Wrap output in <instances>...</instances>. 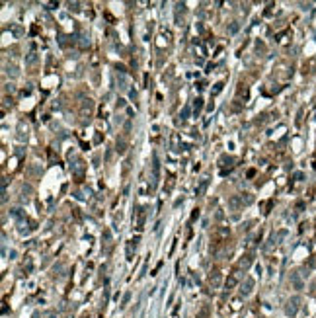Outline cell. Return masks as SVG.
<instances>
[{"label":"cell","instance_id":"cell-1","mask_svg":"<svg viewBox=\"0 0 316 318\" xmlns=\"http://www.w3.org/2000/svg\"><path fill=\"white\" fill-rule=\"evenodd\" d=\"M301 308V297H291L289 301H287V306H285V312L289 316H295L297 312H299Z\"/></svg>","mask_w":316,"mask_h":318},{"label":"cell","instance_id":"cell-2","mask_svg":"<svg viewBox=\"0 0 316 318\" xmlns=\"http://www.w3.org/2000/svg\"><path fill=\"white\" fill-rule=\"evenodd\" d=\"M84 168H86V166H84V162H82V160H76V162H74V164L70 166V172H72V176L76 178L78 181H80L82 178H84Z\"/></svg>","mask_w":316,"mask_h":318},{"label":"cell","instance_id":"cell-3","mask_svg":"<svg viewBox=\"0 0 316 318\" xmlns=\"http://www.w3.org/2000/svg\"><path fill=\"white\" fill-rule=\"evenodd\" d=\"M252 289H254V279L252 277H246L244 283H242V287H240V295H242V297H248V295L252 293Z\"/></svg>","mask_w":316,"mask_h":318},{"label":"cell","instance_id":"cell-4","mask_svg":"<svg viewBox=\"0 0 316 318\" xmlns=\"http://www.w3.org/2000/svg\"><path fill=\"white\" fill-rule=\"evenodd\" d=\"M221 283H222V277H221V271H211V275H209V285H211L213 289H217V287H221Z\"/></svg>","mask_w":316,"mask_h":318},{"label":"cell","instance_id":"cell-5","mask_svg":"<svg viewBox=\"0 0 316 318\" xmlns=\"http://www.w3.org/2000/svg\"><path fill=\"white\" fill-rule=\"evenodd\" d=\"M238 281H240V271H234V273L230 275L228 279H226V289H232V287H236V285H238Z\"/></svg>","mask_w":316,"mask_h":318},{"label":"cell","instance_id":"cell-6","mask_svg":"<svg viewBox=\"0 0 316 318\" xmlns=\"http://www.w3.org/2000/svg\"><path fill=\"white\" fill-rule=\"evenodd\" d=\"M242 205H244V203H242V197H238V195H232V197L228 199V207L234 209V211H236V209H240Z\"/></svg>","mask_w":316,"mask_h":318},{"label":"cell","instance_id":"cell-7","mask_svg":"<svg viewBox=\"0 0 316 318\" xmlns=\"http://www.w3.org/2000/svg\"><path fill=\"white\" fill-rule=\"evenodd\" d=\"M252 261H254V256L252 254H246L242 260H240V268L242 269H248L250 265H252Z\"/></svg>","mask_w":316,"mask_h":318},{"label":"cell","instance_id":"cell-8","mask_svg":"<svg viewBox=\"0 0 316 318\" xmlns=\"http://www.w3.org/2000/svg\"><path fill=\"white\" fill-rule=\"evenodd\" d=\"M137 242H139V236L133 238V240L127 244V260H133V250L137 248Z\"/></svg>","mask_w":316,"mask_h":318},{"label":"cell","instance_id":"cell-9","mask_svg":"<svg viewBox=\"0 0 316 318\" xmlns=\"http://www.w3.org/2000/svg\"><path fill=\"white\" fill-rule=\"evenodd\" d=\"M291 283H293V287H295V289H303L304 287V283H303V279L299 277V273H293L291 275Z\"/></svg>","mask_w":316,"mask_h":318},{"label":"cell","instance_id":"cell-10","mask_svg":"<svg viewBox=\"0 0 316 318\" xmlns=\"http://www.w3.org/2000/svg\"><path fill=\"white\" fill-rule=\"evenodd\" d=\"M158 174H160V162H158V158L154 156V164H152V178H154V184L158 180Z\"/></svg>","mask_w":316,"mask_h":318},{"label":"cell","instance_id":"cell-11","mask_svg":"<svg viewBox=\"0 0 316 318\" xmlns=\"http://www.w3.org/2000/svg\"><path fill=\"white\" fill-rule=\"evenodd\" d=\"M145 217H146V207H143L141 213H139V221H137V226H139V228L145 226Z\"/></svg>","mask_w":316,"mask_h":318},{"label":"cell","instance_id":"cell-12","mask_svg":"<svg viewBox=\"0 0 316 318\" xmlns=\"http://www.w3.org/2000/svg\"><path fill=\"white\" fill-rule=\"evenodd\" d=\"M115 150H117L119 154H123L125 150H127V141H125V139H121V141H117V144H115Z\"/></svg>","mask_w":316,"mask_h":318},{"label":"cell","instance_id":"cell-13","mask_svg":"<svg viewBox=\"0 0 316 318\" xmlns=\"http://www.w3.org/2000/svg\"><path fill=\"white\" fill-rule=\"evenodd\" d=\"M207 185H209V180H201V184H199V188H197V191H195V193H197V195H203V193H205V189H207Z\"/></svg>","mask_w":316,"mask_h":318},{"label":"cell","instance_id":"cell-14","mask_svg":"<svg viewBox=\"0 0 316 318\" xmlns=\"http://www.w3.org/2000/svg\"><path fill=\"white\" fill-rule=\"evenodd\" d=\"M201 109H203V100H201V98H197V100H195V104H193V113L197 115Z\"/></svg>","mask_w":316,"mask_h":318},{"label":"cell","instance_id":"cell-15","mask_svg":"<svg viewBox=\"0 0 316 318\" xmlns=\"http://www.w3.org/2000/svg\"><path fill=\"white\" fill-rule=\"evenodd\" d=\"M10 215H12V217H14V219H24V217H26V215H24V211H22V209H20V207H16V209H12V211H10Z\"/></svg>","mask_w":316,"mask_h":318},{"label":"cell","instance_id":"cell-16","mask_svg":"<svg viewBox=\"0 0 316 318\" xmlns=\"http://www.w3.org/2000/svg\"><path fill=\"white\" fill-rule=\"evenodd\" d=\"M31 191H33V189H31V185L24 184V188H22V193H24V195H22V199H26V201H27V197H29V193H31Z\"/></svg>","mask_w":316,"mask_h":318},{"label":"cell","instance_id":"cell-17","mask_svg":"<svg viewBox=\"0 0 316 318\" xmlns=\"http://www.w3.org/2000/svg\"><path fill=\"white\" fill-rule=\"evenodd\" d=\"M35 63H37V55L35 53H29V55H27V59H26V64H29V67H31V64H35Z\"/></svg>","mask_w":316,"mask_h":318},{"label":"cell","instance_id":"cell-18","mask_svg":"<svg viewBox=\"0 0 316 318\" xmlns=\"http://www.w3.org/2000/svg\"><path fill=\"white\" fill-rule=\"evenodd\" d=\"M178 141H180V139H178V133H174V135H172V148H174V150H178V148H180V147H178Z\"/></svg>","mask_w":316,"mask_h":318},{"label":"cell","instance_id":"cell-19","mask_svg":"<svg viewBox=\"0 0 316 318\" xmlns=\"http://www.w3.org/2000/svg\"><path fill=\"white\" fill-rule=\"evenodd\" d=\"M238 29H240V26L236 24V22H232V24L228 26V33H236V31H238Z\"/></svg>","mask_w":316,"mask_h":318},{"label":"cell","instance_id":"cell-20","mask_svg":"<svg viewBox=\"0 0 316 318\" xmlns=\"http://www.w3.org/2000/svg\"><path fill=\"white\" fill-rule=\"evenodd\" d=\"M287 236V230H281V232H277V234H273V238H275V242H279L283 240V238Z\"/></svg>","mask_w":316,"mask_h":318},{"label":"cell","instance_id":"cell-21","mask_svg":"<svg viewBox=\"0 0 316 318\" xmlns=\"http://www.w3.org/2000/svg\"><path fill=\"white\" fill-rule=\"evenodd\" d=\"M197 318H209V308H207V306L201 308V310H199V314H197Z\"/></svg>","mask_w":316,"mask_h":318},{"label":"cell","instance_id":"cell-22","mask_svg":"<svg viewBox=\"0 0 316 318\" xmlns=\"http://www.w3.org/2000/svg\"><path fill=\"white\" fill-rule=\"evenodd\" d=\"M187 115H189V105H185L184 109H182V113H180V117H182V119H187Z\"/></svg>","mask_w":316,"mask_h":318},{"label":"cell","instance_id":"cell-23","mask_svg":"<svg viewBox=\"0 0 316 318\" xmlns=\"http://www.w3.org/2000/svg\"><path fill=\"white\" fill-rule=\"evenodd\" d=\"M221 90H222V84H215V88L211 90V94H213V96H217V94H219Z\"/></svg>","mask_w":316,"mask_h":318},{"label":"cell","instance_id":"cell-24","mask_svg":"<svg viewBox=\"0 0 316 318\" xmlns=\"http://www.w3.org/2000/svg\"><path fill=\"white\" fill-rule=\"evenodd\" d=\"M252 201H254V197H252V195H246V197L242 195V203H244V205H250Z\"/></svg>","mask_w":316,"mask_h":318},{"label":"cell","instance_id":"cell-25","mask_svg":"<svg viewBox=\"0 0 316 318\" xmlns=\"http://www.w3.org/2000/svg\"><path fill=\"white\" fill-rule=\"evenodd\" d=\"M22 33H24V29H22L20 26H14V35H18V37H20Z\"/></svg>","mask_w":316,"mask_h":318},{"label":"cell","instance_id":"cell-26","mask_svg":"<svg viewBox=\"0 0 316 318\" xmlns=\"http://www.w3.org/2000/svg\"><path fill=\"white\" fill-rule=\"evenodd\" d=\"M131 301V293H125V297H123V302H121V306H125L127 302Z\"/></svg>","mask_w":316,"mask_h":318},{"label":"cell","instance_id":"cell-27","mask_svg":"<svg viewBox=\"0 0 316 318\" xmlns=\"http://www.w3.org/2000/svg\"><path fill=\"white\" fill-rule=\"evenodd\" d=\"M68 6H70V10H80V4L78 2H70Z\"/></svg>","mask_w":316,"mask_h":318},{"label":"cell","instance_id":"cell-28","mask_svg":"<svg viewBox=\"0 0 316 318\" xmlns=\"http://www.w3.org/2000/svg\"><path fill=\"white\" fill-rule=\"evenodd\" d=\"M119 84H121V90H127V82H125V78H123V76L119 78Z\"/></svg>","mask_w":316,"mask_h":318},{"label":"cell","instance_id":"cell-29","mask_svg":"<svg viewBox=\"0 0 316 318\" xmlns=\"http://www.w3.org/2000/svg\"><path fill=\"white\" fill-rule=\"evenodd\" d=\"M215 217H217V221H221V219H222V211H221V209L217 211V215H215Z\"/></svg>","mask_w":316,"mask_h":318}]
</instances>
